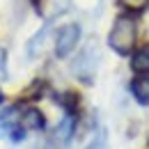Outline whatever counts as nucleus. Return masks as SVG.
<instances>
[{
  "mask_svg": "<svg viewBox=\"0 0 149 149\" xmlns=\"http://www.w3.org/2000/svg\"><path fill=\"white\" fill-rule=\"evenodd\" d=\"M0 101H2V96H0Z\"/></svg>",
  "mask_w": 149,
  "mask_h": 149,
  "instance_id": "6e6552de",
  "label": "nucleus"
},
{
  "mask_svg": "<svg viewBox=\"0 0 149 149\" xmlns=\"http://www.w3.org/2000/svg\"><path fill=\"white\" fill-rule=\"evenodd\" d=\"M131 67H133V71L147 76L149 74V48H140L131 60Z\"/></svg>",
  "mask_w": 149,
  "mask_h": 149,
  "instance_id": "423d86ee",
  "label": "nucleus"
},
{
  "mask_svg": "<svg viewBox=\"0 0 149 149\" xmlns=\"http://www.w3.org/2000/svg\"><path fill=\"white\" fill-rule=\"evenodd\" d=\"M135 37H138L135 21L129 19V16H119V19L112 23V30H110V35H108V46H110L115 53L126 55L135 46Z\"/></svg>",
  "mask_w": 149,
  "mask_h": 149,
  "instance_id": "f257e3e1",
  "label": "nucleus"
},
{
  "mask_svg": "<svg viewBox=\"0 0 149 149\" xmlns=\"http://www.w3.org/2000/svg\"><path fill=\"white\" fill-rule=\"evenodd\" d=\"M131 92L138 99V103L149 106V76H138V78L131 83Z\"/></svg>",
  "mask_w": 149,
  "mask_h": 149,
  "instance_id": "39448f33",
  "label": "nucleus"
},
{
  "mask_svg": "<svg viewBox=\"0 0 149 149\" xmlns=\"http://www.w3.org/2000/svg\"><path fill=\"white\" fill-rule=\"evenodd\" d=\"M46 124L44 115L37 110V108H25L23 110V117H21V126L25 131H41Z\"/></svg>",
  "mask_w": 149,
  "mask_h": 149,
  "instance_id": "20e7f679",
  "label": "nucleus"
},
{
  "mask_svg": "<svg viewBox=\"0 0 149 149\" xmlns=\"http://www.w3.org/2000/svg\"><path fill=\"white\" fill-rule=\"evenodd\" d=\"M119 5L124 9H131V12H142L149 7V0H119Z\"/></svg>",
  "mask_w": 149,
  "mask_h": 149,
  "instance_id": "0eeeda50",
  "label": "nucleus"
},
{
  "mask_svg": "<svg viewBox=\"0 0 149 149\" xmlns=\"http://www.w3.org/2000/svg\"><path fill=\"white\" fill-rule=\"evenodd\" d=\"M96 67H99V48H96V44H90L80 55L76 57L74 74L80 80H85V83H92L94 74H96Z\"/></svg>",
  "mask_w": 149,
  "mask_h": 149,
  "instance_id": "f03ea898",
  "label": "nucleus"
},
{
  "mask_svg": "<svg viewBox=\"0 0 149 149\" xmlns=\"http://www.w3.org/2000/svg\"><path fill=\"white\" fill-rule=\"evenodd\" d=\"M78 39H80V25H76V23L64 25L55 37V55L57 57H67L76 48Z\"/></svg>",
  "mask_w": 149,
  "mask_h": 149,
  "instance_id": "7ed1b4c3",
  "label": "nucleus"
}]
</instances>
